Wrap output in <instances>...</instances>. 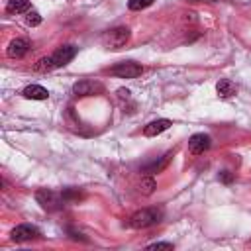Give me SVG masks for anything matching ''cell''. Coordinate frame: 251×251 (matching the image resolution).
Wrapping results in <instances>:
<instances>
[{
  "mask_svg": "<svg viewBox=\"0 0 251 251\" xmlns=\"http://www.w3.org/2000/svg\"><path fill=\"white\" fill-rule=\"evenodd\" d=\"M118 94H120V98H129V90H126V88H120Z\"/></svg>",
  "mask_w": 251,
  "mask_h": 251,
  "instance_id": "obj_20",
  "label": "cell"
},
{
  "mask_svg": "<svg viewBox=\"0 0 251 251\" xmlns=\"http://www.w3.org/2000/svg\"><path fill=\"white\" fill-rule=\"evenodd\" d=\"M216 90H218V94H220L222 98H229V96H233V94L237 92V86H235L229 78H222V80L216 84Z\"/></svg>",
  "mask_w": 251,
  "mask_h": 251,
  "instance_id": "obj_13",
  "label": "cell"
},
{
  "mask_svg": "<svg viewBox=\"0 0 251 251\" xmlns=\"http://www.w3.org/2000/svg\"><path fill=\"white\" fill-rule=\"evenodd\" d=\"M129 35H131V31H129V27H126V25L108 29V31H104V35H102V45L108 47V49H120V47H124V45L127 43Z\"/></svg>",
  "mask_w": 251,
  "mask_h": 251,
  "instance_id": "obj_1",
  "label": "cell"
},
{
  "mask_svg": "<svg viewBox=\"0 0 251 251\" xmlns=\"http://www.w3.org/2000/svg\"><path fill=\"white\" fill-rule=\"evenodd\" d=\"M110 73L114 76H120V78H135L143 73V67L139 63H133V61H126V63H118L110 69Z\"/></svg>",
  "mask_w": 251,
  "mask_h": 251,
  "instance_id": "obj_4",
  "label": "cell"
},
{
  "mask_svg": "<svg viewBox=\"0 0 251 251\" xmlns=\"http://www.w3.org/2000/svg\"><path fill=\"white\" fill-rule=\"evenodd\" d=\"M171 157H173V151H167L163 157H161V161L157 163H153V165H149V167H145V173H159V171H163L167 165H169V161H171Z\"/></svg>",
  "mask_w": 251,
  "mask_h": 251,
  "instance_id": "obj_14",
  "label": "cell"
},
{
  "mask_svg": "<svg viewBox=\"0 0 251 251\" xmlns=\"http://www.w3.org/2000/svg\"><path fill=\"white\" fill-rule=\"evenodd\" d=\"M75 55H76V47L75 45H61L53 55H49L51 57V65H53V69H59V67H65L67 63H71L73 59H75Z\"/></svg>",
  "mask_w": 251,
  "mask_h": 251,
  "instance_id": "obj_5",
  "label": "cell"
},
{
  "mask_svg": "<svg viewBox=\"0 0 251 251\" xmlns=\"http://www.w3.org/2000/svg\"><path fill=\"white\" fill-rule=\"evenodd\" d=\"M210 145H212V139H210V135H206V133H194V135L188 139V151H190L192 155H200V153L208 151Z\"/></svg>",
  "mask_w": 251,
  "mask_h": 251,
  "instance_id": "obj_7",
  "label": "cell"
},
{
  "mask_svg": "<svg viewBox=\"0 0 251 251\" xmlns=\"http://www.w3.org/2000/svg\"><path fill=\"white\" fill-rule=\"evenodd\" d=\"M25 24H27V25H31V27L39 25V24H41V16H39V12L29 10V12L25 14Z\"/></svg>",
  "mask_w": 251,
  "mask_h": 251,
  "instance_id": "obj_17",
  "label": "cell"
},
{
  "mask_svg": "<svg viewBox=\"0 0 251 251\" xmlns=\"http://www.w3.org/2000/svg\"><path fill=\"white\" fill-rule=\"evenodd\" d=\"M29 51V41L25 37H16L10 41V45L6 47V55L10 59H22L25 53Z\"/></svg>",
  "mask_w": 251,
  "mask_h": 251,
  "instance_id": "obj_8",
  "label": "cell"
},
{
  "mask_svg": "<svg viewBox=\"0 0 251 251\" xmlns=\"http://www.w3.org/2000/svg\"><path fill=\"white\" fill-rule=\"evenodd\" d=\"M155 188H157V182H155L153 176H143V178H141V182H139V192H141V194L149 196V194H153Z\"/></svg>",
  "mask_w": 251,
  "mask_h": 251,
  "instance_id": "obj_15",
  "label": "cell"
},
{
  "mask_svg": "<svg viewBox=\"0 0 251 251\" xmlns=\"http://www.w3.org/2000/svg\"><path fill=\"white\" fill-rule=\"evenodd\" d=\"M220 178H222L224 182H231V173H227V171H224V173L220 175Z\"/></svg>",
  "mask_w": 251,
  "mask_h": 251,
  "instance_id": "obj_19",
  "label": "cell"
},
{
  "mask_svg": "<svg viewBox=\"0 0 251 251\" xmlns=\"http://www.w3.org/2000/svg\"><path fill=\"white\" fill-rule=\"evenodd\" d=\"M35 200L41 204L43 210H49V212L59 210L61 204L65 202L63 194L59 196L57 192H53V190H49V188H41V190H37V192H35Z\"/></svg>",
  "mask_w": 251,
  "mask_h": 251,
  "instance_id": "obj_3",
  "label": "cell"
},
{
  "mask_svg": "<svg viewBox=\"0 0 251 251\" xmlns=\"http://www.w3.org/2000/svg\"><path fill=\"white\" fill-rule=\"evenodd\" d=\"M29 8H31L29 0H8V4H6L8 14H27Z\"/></svg>",
  "mask_w": 251,
  "mask_h": 251,
  "instance_id": "obj_12",
  "label": "cell"
},
{
  "mask_svg": "<svg viewBox=\"0 0 251 251\" xmlns=\"http://www.w3.org/2000/svg\"><path fill=\"white\" fill-rule=\"evenodd\" d=\"M171 126H173V122H171V120H165V118H161V120H155V122L147 124V126L143 127V133H145L147 137H155V135L163 133L165 129H169Z\"/></svg>",
  "mask_w": 251,
  "mask_h": 251,
  "instance_id": "obj_10",
  "label": "cell"
},
{
  "mask_svg": "<svg viewBox=\"0 0 251 251\" xmlns=\"http://www.w3.org/2000/svg\"><path fill=\"white\" fill-rule=\"evenodd\" d=\"M22 94H24V98H29V100H47V98H49L47 88H43V86H39V84H29V86H25V88L22 90Z\"/></svg>",
  "mask_w": 251,
  "mask_h": 251,
  "instance_id": "obj_11",
  "label": "cell"
},
{
  "mask_svg": "<svg viewBox=\"0 0 251 251\" xmlns=\"http://www.w3.org/2000/svg\"><path fill=\"white\" fill-rule=\"evenodd\" d=\"M96 92H102V84L94 80H78L73 84V94L75 96H92Z\"/></svg>",
  "mask_w": 251,
  "mask_h": 251,
  "instance_id": "obj_9",
  "label": "cell"
},
{
  "mask_svg": "<svg viewBox=\"0 0 251 251\" xmlns=\"http://www.w3.org/2000/svg\"><path fill=\"white\" fill-rule=\"evenodd\" d=\"M39 235H41V231H39L35 226H29V224H22V226H16V227L12 229V233H10L12 241H18V243H22V241H31V239H37Z\"/></svg>",
  "mask_w": 251,
  "mask_h": 251,
  "instance_id": "obj_6",
  "label": "cell"
},
{
  "mask_svg": "<svg viewBox=\"0 0 251 251\" xmlns=\"http://www.w3.org/2000/svg\"><path fill=\"white\" fill-rule=\"evenodd\" d=\"M147 249L149 251H155V249H173V243H151V245H147Z\"/></svg>",
  "mask_w": 251,
  "mask_h": 251,
  "instance_id": "obj_18",
  "label": "cell"
},
{
  "mask_svg": "<svg viewBox=\"0 0 251 251\" xmlns=\"http://www.w3.org/2000/svg\"><path fill=\"white\" fill-rule=\"evenodd\" d=\"M161 222V212L157 208H143L139 212H135L131 218H129V226L135 227V229H143V227H149L153 224Z\"/></svg>",
  "mask_w": 251,
  "mask_h": 251,
  "instance_id": "obj_2",
  "label": "cell"
},
{
  "mask_svg": "<svg viewBox=\"0 0 251 251\" xmlns=\"http://www.w3.org/2000/svg\"><path fill=\"white\" fill-rule=\"evenodd\" d=\"M151 4H153V0H127V8H129V10H133V12L143 10V8L151 6Z\"/></svg>",
  "mask_w": 251,
  "mask_h": 251,
  "instance_id": "obj_16",
  "label": "cell"
}]
</instances>
